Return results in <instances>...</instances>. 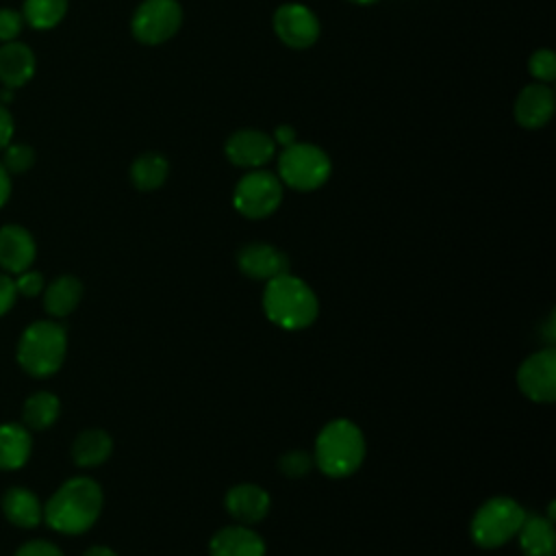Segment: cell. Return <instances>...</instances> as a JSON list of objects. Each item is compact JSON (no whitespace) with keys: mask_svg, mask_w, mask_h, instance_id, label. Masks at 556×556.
Wrapping results in <instances>:
<instances>
[{"mask_svg":"<svg viewBox=\"0 0 556 556\" xmlns=\"http://www.w3.org/2000/svg\"><path fill=\"white\" fill-rule=\"evenodd\" d=\"M102 504L100 484L87 476H76L50 495L43 506V521L61 534H83L98 521Z\"/></svg>","mask_w":556,"mask_h":556,"instance_id":"cell-1","label":"cell"},{"mask_svg":"<svg viewBox=\"0 0 556 556\" xmlns=\"http://www.w3.org/2000/svg\"><path fill=\"white\" fill-rule=\"evenodd\" d=\"M263 308L271 324L285 330H302L317 319L319 304L313 289L293 274L267 280L263 291Z\"/></svg>","mask_w":556,"mask_h":556,"instance_id":"cell-2","label":"cell"},{"mask_svg":"<svg viewBox=\"0 0 556 556\" xmlns=\"http://www.w3.org/2000/svg\"><path fill=\"white\" fill-rule=\"evenodd\" d=\"M365 458V437L350 419L328 421L315 441V456L319 471L328 478H345L354 473Z\"/></svg>","mask_w":556,"mask_h":556,"instance_id":"cell-3","label":"cell"},{"mask_svg":"<svg viewBox=\"0 0 556 556\" xmlns=\"http://www.w3.org/2000/svg\"><path fill=\"white\" fill-rule=\"evenodd\" d=\"M65 328L52 319L33 321L17 341V363L26 374L35 378H48L56 374L65 361Z\"/></svg>","mask_w":556,"mask_h":556,"instance_id":"cell-4","label":"cell"},{"mask_svg":"<svg viewBox=\"0 0 556 556\" xmlns=\"http://www.w3.org/2000/svg\"><path fill=\"white\" fill-rule=\"evenodd\" d=\"M332 174L330 156L315 143L295 141L278 154V178L295 191H315Z\"/></svg>","mask_w":556,"mask_h":556,"instance_id":"cell-5","label":"cell"},{"mask_svg":"<svg viewBox=\"0 0 556 556\" xmlns=\"http://www.w3.org/2000/svg\"><path fill=\"white\" fill-rule=\"evenodd\" d=\"M523 519L526 510L513 497H491L476 510L471 519V539L484 549L500 547L519 532Z\"/></svg>","mask_w":556,"mask_h":556,"instance_id":"cell-6","label":"cell"},{"mask_svg":"<svg viewBox=\"0 0 556 556\" xmlns=\"http://www.w3.org/2000/svg\"><path fill=\"white\" fill-rule=\"evenodd\" d=\"M285 185L267 169H250L243 174L232 191V206L248 219H263L271 215L282 202Z\"/></svg>","mask_w":556,"mask_h":556,"instance_id":"cell-7","label":"cell"},{"mask_svg":"<svg viewBox=\"0 0 556 556\" xmlns=\"http://www.w3.org/2000/svg\"><path fill=\"white\" fill-rule=\"evenodd\" d=\"M182 24V7L178 0H143L130 20L132 37L143 46H161L169 41Z\"/></svg>","mask_w":556,"mask_h":556,"instance_id":"cell-8","label":"cell"},{"mask_svg":"<svg viewBox=\"0 0 556 556\" xmlns=\"http://www.w3.org/2000/svg\"><path fill=\"white\" fill-rule=\"evenodd\" d=\"M271 28L276 37L293 50L311 48L321 35V24L315 11L302 2L280 4L271 15Z\"/></svg>","mask_w":556,"mask_h":556,"instance_id":"cell-9","label":"cell"},{"mask_svg":"<svg viewBox=\"0 0 556 556\" xmlns=\"http://www.w3.org/2000/svg\"><path fill=\"white\" fill-rule=\"evenodd\" d=\"M517 384L532 402H552L556 397V350L530 354L517 369Z\"/></svg>","mask_w":556,"mask_h":556,"instance_id":"cell-10","label":"cell"},{"mask_svg":"<svg viewBox=\"0 0 556 556\" xmlns=\"http://www.w3.org/2000/svg\"><path fill=\"white\" fill-rule=\"evenodd\" d=\"M276 143L271 135L256 128L235 130L224 146L226 159L243 169H261L276 156Z\"/></svg>","mask_w":556,"mask_h":556,"instance_id":"cell-11","label":"cell"},{"mask_svg":"<svg viewBox=\"0 0 556 556\" xmlns=\"http://www.w3.org/2000/svg\"><path fill=\"white\" fill-rule=\"evenodd\" d=\"M556 111V96H554V89L545 83H530L526 85L517 98H515V106H513V113H515V122L521 126V128H530V130H536V128H543L552 115Z\"/></svg>","mask_w":556,"mask_h":556,"instance_id":"cell-12","label":"cell"},{"mask_svg":"<svg viewBox=\"0 0 556 556\" xmlns=\"http://www.w3.org/2000/svg\"><path fill=\"white\" fill-rule=\"evenodd\" d=\"M237 265L241 274L254 280H271L276 276L289 274V258L282 250L271 243L252 241L237 252Z\"/></svg>","mask_w":556,"mask_h":556,"instance_id":"cell-13","label":"cell"},{"mask_svg":"<svg viewBox=\"0 0 556 556\" xmlns=\"http://www.w3.org/2000/svg\"><path fill=\"white\" fill-rule=\"evenodd\" d=\"M35 254L37 245L26 228L17 224H7L0 228V267L7 274L15 276L24 269H30Z\"/></svg>","mask_w":556,"mask_h":556,"instance_id":"cell-14","label":"cell"},{"mask_svg":"<svg viewBox=\"0 0 556 556\" xmlns=\"http://www.w3.org/2000/svg\"><path fill=\"white\" fill-rule=\"evenodd\" d=\"M224 504L230 517L237 519L241 526H245V523H256L265 519V515L269 513L271 500L267 491L256 484H237L226 493Z\"/></svg>","mask_w":556,"mask_h":556,"instance_id":"cell-15","label":"cell"},{"mask_svg":"<svg viewBox=\"0 0 556 556\" xmlns=\"http://www.w3.org/2000/svg\"><path fill=\"white\" fill-rule=\"evenodd\" d=\"M211 556H265V541L245 526H226L208 543Z\"/></svg>","mask_w":556,"mask_h":556,"instance_id":"cell-16","label":"cell"},{"mask_svg":"<svg viewBox=\"0 0 556 556\" xmlns=\"http://www.w3.org/2000/svg\"><path fill=\"white\" fill-rule=\"evenodd\" d=\"M35 74V54L26 43L7 41L0 46V80L7 89L22 87Z\"/></svg>","mask_w":556,"mask_h":556,"instance_id":"cell-17","label":"cell"},{"mask_svg":"<svg viewBox=\"0 0 556 556\" xmlns=\"http://www.w3.org/2000/svg\"><path fill=\"white\" fill-rule=\"evenodd\" d=\"M2 513L17 528H37L43 521V506L26 486H11L4 491Z\"/></svg>","mask_w":556,"mask_h":556,"instance_id":"cell-18","label":"cell"},{"mask_svg":"<svg viewBox=\"0 0 556 556\" xmlns=\"http://www.w3.org/2000/svg\"><path fill=\"white\" fill-rule=\"evenodd\" d=\"M33 450L30 430L24 424H0V469L13 471L26 465Z\"/></svg>","mask_w":556,"mask_h":556,"instance_id":"cell-19","label":"cell"},{"mask_svg":"<svg viewBox=\"0 0 556 556\" xmlns=\"http://www.w3.org/2000/svg\"><path fill=\"white\" fill-rule=\"evenodd\" d=\"M517 534L523 556H554L556 534L552 519L541 515H526Z\"/></svg>","mask_w":556,"mask_h":556,"instance_id":"cell-20","label":"cell"},{"mask_svg":"<svg viewBox=\"0 0 556 556\" xmlns=\"http://www.w3.org/2000/svg\"><path fill=\"white\" fill-rule=\"evenodd\" d=\"M83 298V282L76 276H59L43 287V308L52 317L70 315Z\"/></svg>","mask_w":556,"mask_h":556,"instance_id":"cell-21","label":"cell"},{"mask_svg":"<svg viewBox=\"0 0 556 556\" xmlns=\"http://www.w3.org/2000/svg\"><path fill=\"white\" fill-rule=\"evenodd\" d=\"M113 452V439L100 428L83 430L72 443V458L78 467H98L109 460Z\"/></svg>","mask_w":556,"mask_h":556,"instance_id":"cell-22","label":"cell"},{"mask_svg":"<svg viewBox=\"0 0 556 556\" xmlns=\"http://www.w3.org/2000/svg\"><path fill=\"white\" fill-rule=\"evenodd\" d=\"M169 176V161L159 152L139 154L130 165V182L139 191H156Z\"/></svg>","mask_w":556,"mask_h":556,"instance_id":"cell-23","label":"cell"},{"mask_svg":"<svg viewBox=\"0 0 556 556\" xmlns=\"http://www.w3.org/2000/svg\"><path fill=\"white\" fill-rule=\"evenodd\" d=\"M61 415V402L50 391H37L24 400L22 424L28 430H48Z\"/></svg>","mask_w":556,"mask_h":556,"instance_id":"cell-24","label":"cell"},{"mask_svg":"<svg viewBox=\"0 0 556 556\" xmlns=\"http://www.w3.org/2000/svg\"><path fill=\"white\" fill-rule=\"evenodd\" d=\"M67 13V0H24L22 17L33 28L46 30L56 26Z\"/></svg>","mask_w":556,"mask_h":556,"instance_id":"cell-25","label":"cell"},{"mask_svg":"<svg viewBox=\"0 0 556 556\" xmlns=\"http://www.w3.org/2000/svg\"><path fill=\"white\" fill-rule=\"evenodd\" d=\"M528 72L536 83L549 85L556 78V56L549 48H539L528 59Z\"/></svg>","mask_w":556,"mask_h":556,"instance_id":"cell-26","label":"cell"},{"mask_svg":"<svg viewBox=\"0 0 556 556\" xmlns=\"http://www.w3.org/2000/svg\"><path fill=\"white\" fill-rule=\"evenodd\" d=\"M35 163V150L26 143H9L2 154V167L9 174H24Z\"/></svg>","mask_w":556,"mask_h":556,"instance_id":"cell-27","label":"cell"},{"mask_svg":"<svg viewBox=\"0 0 556 556\" xmlns=\"http://www.w3.org/2000/svg\"><path fill=\"white\" fill-rule=\"evenodd\" d=\"M311 467H313V456L302 450H291V452L282 454L278 460V469L287 478H302L311 471Z\"/></svg>","mask_w":556,"mask_h":556,"instance_id":"cell-28","label":"cell"},{"mask_svg":"<svg viewBox=\"0 0 556 556\" xmlns=\"http://www.w3.org/2000/svg\"><path fill=\"white\" fill-rule=\"evenodd\" d=\"M15 289H17V295H26V298H35L43 291L46 282H43V276L35 269H24L20 274H15Z\"/></svg>","mask_w":556,"mask_h":556,"instance_id":"cell-29","label":"cell"},{"mask_svg":"<svg viewBox=\"0 0 556 556\" xmlns=\"http://www.w3.org/2000/svg\"><path fill=\"white\" fill-rule=\"evenodd\" d=\"M24 26V17L22 13L13 11V9H0V41H15L17 35L22 33Z\"/></svg>","mask_w":556,"mask_h":556,"instance_id":"cell-30","label":"cell"},{"mask_svg":"<svg viewBox=\"0 0 556 556\" xmlns=\"http://www.w3.org/2000/svg\"><path fill=\"white\" fill-rule=\"evenodd\" d=\"M13 556H63V552L52 543V541H46V539H33V541H26L22 543Z\"/></svg>","mask_w":556,"mask_h":556,"instance_id":"cell-31","label":"cell"},{"mask_svg":"<svg viewBox=\"0 0 556 556\" xmlns=\"http://www.w3.org/2000/svg\"><path fill=\"white\" fill-rule=\"evenodd\" d=\"M15 300H17V289H15L13 276L7 271H0V317L13 308Z\"/></svg>","mask_w":556,"mask_h":556,"instance_id":"cell-32","label":"cell"},{"mask_svg":"<svg viewBox=\"0 0 556 556\" xmlns=\"http://www.w3.org/2000/svg\"><path fill=\"white\" fill-rule=\"evenodd\" d=\"M13 137V117L9 109L0 102V150H4L11 143Z\"/></svg>","mask_w":556,"mask_h":556,"instance_id":"cell-33","label":"cell"},{"mask_svg":"<svg viewBox=\"0 0 556 556\" xmlns=\"http://www.w3.org/2000/svg\"><path fill=\"white\" fill-rule=\"evenodd\" d=\"M271 139H274L276 146L287 148V146H291V143L298 141V130H295L291 124H280V126H276Z\"/></svg>","mask_w":556,"mask_h":556,"instance_id":"cell-34","label":"cell"},{"mask_svg":"<svg viewBox=\"0 0 556 556\" xmlns=\"http://www.w3.org/2000/svg\"><path fill=\"white\" fill-rule=\"evenodd\" d=\"M9 195H11V178H9V172L0 163V206L9 200Z\"/></svg>","mask_w":556,"mask_h":556,"instance_id":"cell-35","label":"cell"},{"mask_svg":"<svg viewBox=\"0 0 556 556\" xmlns=\"http://www.w3.org/2000/svg\"><path fill=\"white\" fill-rule=\"evenodd\" d=\"M83 556H117V554L106 545H91Z\"/></svg>","mask_w":556,"mask_h":556,"instance_id":"cell-36","label":"cell"},{"mask_svg":"<svg viewBox=\"0 0 556 556\" xmlns=\"http://www.w3.org/2000/svg\"><path fill=\"white\" fill-rule=\"evenodd\" d=\"M345 2H352V4H358V7H371V4H376L380 0H345Z\"/></svg>","mask_w":556,"mask_h":556,"instance_id":"cell-37","label":"cell"}]
</instances>
